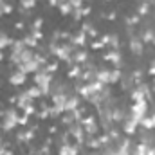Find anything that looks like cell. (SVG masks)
Returning a JSON list of instances; mask_svg holds the SVG:
<instances>
[{"label": "cell", "mask_w": 155, "mask_h": 155, "mask_svg": "<svg viewBox=\"0 0 155 155\" xmlns=\"http://www.w3.org/2000/svg\"><path fill=\"white\" fill-rule=\"evenodd\" d=\"M18 117H20V110L15 105L0 107V132L2 134L15 132L18 128Z\"/></svg>", "instance_id": "6da1fadb"}, {"label": "cell", "mask_w": 155, "mask_h": 155, "mask_svg": "<svg viewBox=\"0 0 155 155\" xmlns=\"http://www.w3.org/2000/svg\"><path fill=\"white\" fill-rule=\"evenodd\" d=\"M123 74H124V72H123L121 69L99 65V69H97V72H96V79H97L99 83H103V85H116V83L121 81Z\"/></svg>", "instance_id": "7a4b0ae2"}, {"label": "cell", "mask_w": 155, "mask_h": 155, "mask_svg": "<svg viewBox=\"0 0 155 155\" xmlns=\"http://www.w3.org/2000/svg\"><path fill=\"white\" fill-rule=\"evenodd\" d=\"M128 97H130V103H134V101H148L150 103L153 99V92L146 81H139L132 87V90L128 92Z\"/></svg>", "instance_id": "3957f363"}, {"label": "cell", "mask_w": 155, "mask_h": 155, "mask_svg": "<svg viewBox=\"0 0 155 155\" xmlns=\"http://www.w3.org/2000/svg\"><path fill=\"white\" fill-rule=\"evenodd\" d=\"M52 79H54V74H51V72L45 71V69H40V71H36V72L33 74V83L43 92V97L49 96V88H51Z\"/></svg>", "instance_id": "277c9868"}, {"label": "cell", "mask_w": 155, "mask_h": 155, "mask_svg": "<svg viewBox=\"0 0 155 155\" xmlns=\"http://www.w3.org/2000/svg\"><path fill=\"white\" fill-rule=\"evenodd\" d=\"M36 134H38V130L31 124L29 126H20V130L15 134V141H16V144H31L35 141Z\"/></svg>", "instance_id": "5b68a950"}, {"label": "cell", "mask_w": 155, "mask_h": 155, "mask_svg": "<svg viewBox=\"0 0 155 155\" xmlns=\"http://www.w3.org/2000/svg\"><path fill=\"white\" fill-rule=\"evenodd\" d=\"M79 123L83 124V128H85V134H87V135H97V134L101 132L99 119H97V116H94V114H85V116L81 117V121H79Z\"/></svg>", "instance_id": "8992f818"}, {"label": "cell", "mask_w": 155, "mask_h": 155, "mask_svg": "<svg viewBox=\"0 0 155 155\" xmlns=\"http://www.w3.org/2000/svg\"><path fill=\"white\" fill-rule=\"evenodd\" d=\"M101 61H107L112 67L121 69L123 67V52H121V49H105L101 52Z\"/></svg>", "instance_id": "52a82bcc"}, {"label": "cell", "mask_w": 155, "mask_h": 155, "mask_svg": "<svg viewBox=\"0 0 155 155\" xmlns=\"http://www.w3.org/2000/svg\"><path fill=\"white\" fill-rule=\"evenodd\" d=\"M119 130H121V134H123V135L134 137V135L137 134V130H139V121L128 114V116L119 123Z\"/></svg>", "instance_id": "ba28073f"}, {"label": "cell", "mask_w": 155, "mask_h": 155, "mask_svg": "<svg viewBox=\"0 0 155 155\" xmlns=\"http://www.w3.org/2000/svg\"><path fill=\"white\" fill-rule=\"evenodd\" d=\"M148 112H150V103L148 101H134V103L128 105V114L132 117H135L137 121H141Z\"/></svg>", "instance_id": "9c48e42d"}, {"label": "cell", "mask_w": 155, "mask_h": 155, "mask_svg": "<svg viewBox=\"0 0 155 155\" xmlns=\"http://www.w3.org/2000/svg\"><path fill=\"white\" fill-rule=\"evenodd\" d=\"M65 130L69 132L71 139H74V143H78V144H81V146H83V141H85L87 134H85V128H83V124H81L79 121L72 123V124H69Z\"/></svg>", "instance_id": "30bf717a"}, {"label": "cell", "mask_w": 155, "mask_h": 155, "mask_svg": "<svg viewBox=\"0 0 155 155\" xmlns=\"http://www.w3.org/2000/svg\"><path fill=\"white\" fill-rule=\"evenodd\" d=\"M99 40L105 43V49H121V36L114 31L99 35Z\"/></svg>", "instance_id": "8fae6325"}, {"label": "cell", "mask_w": 155, "mask_h": 155, "mask_svg": "<svg viewBox=\"0 0 155 155\" xmlns=\"http://www.w3.org/2000/svg\"><path fill=\"white\" fill-rule=\"evenodd\" d=\"M27 79H29V74H25V72L15 69V71H11V74L7 76V83L13 85V87H16V88H20V87H24V85L27 83Z\"/></svg>", "instance_id": "7c38bea8"}, {"label": "cell", "mask_w": 155, "mask_h": 155, "mask_svg": "<svg viewBox=\"0 0 155 155\" xmlns=\"http://www.w3.org/2000/svg\"><path fill=\"white\" fill-rule=\"evenodd\" d=\"M81 150H83L81 144L69 141V143H65V144L56 148V155H81Z\"/></svg>", "instance_id": "4fadbf2b"}, {"label": "cell", "mask_w": 155, "mask_h": 155, "mask_svg": "<svg viewBox=\"0 0 155 155\" xmlns=\"http://www.w3.org/2000/svg\"><path fill=\"white\" fill-rule=\"evenodd\" d=\"M90 60V52L87 51V47H76L74 52H72V58H71V63H76V65H83ZM69 63V65H71Z\"/></svg>", "instance_id": "5bb4252c"}, {"label": "cell", "mask_w": 155, "mask_h": 155, "mask_svg": "<svg viewBox=\"0 0 155 155\" xmlns=\"http://www.w3.org/2000/svg\"><path fill=\"white\" fill-rule=\"evenodd\" d=\"M69 41L74 45V47H87V41H88V36L85 35L83 29H78L74 33H71V38Z\"/></svg>", "instance_id": "9a60e30c"}, {"label": "cell", "mask_w": 155, "mask_h": 155, "mask_svg": "<svg viewBox=\"0 0 155 155\" xmlns=\"http://www.w3.org/2000/svg\"><path fill=\"white\" fill-rule=\"evenodd\" d=\"M79 29H83V31H85V35H87L88 38H92V40L99 38V33H97L96 25H92V22H88V20H83V22H81V27H79Z\"/></svg>", "instance_id": "2e32d148"}, {"label": "cell", "mask_w": 155, "mask_h": 155, "mask_svg": "<svg viewBox=\"0 0 155 155\" xmlns=\"http://www.w3.org/2000/svg\"><path fill=\"white\" fill-rule=\"evenodd\" d=\"M13 41L15 38L9 35V33H5L4 29H0V51H5V49H11V45H13Z\"/></svg>", "instance_id": "e0dca14e"}, {"label": "cell", "mask_w": 155, "mask_h": 155, "mask_svg": "<svg viewBox=\"0 0 155 155\" xmlns=\"http://www.w3.org/2000/svg\"><path fill=\"white\" fill-rule=\"evenodd\" d=\"M119 85H121V90H124V92H130L132 90V87L135 85V79L132 78V74H123L121 78V81H119Z\"/></svg>", "instance_id": "ac0fdd59"}, {"label": "cell", "mask_w": 155, "mask_h": 155, "mask_svg": "<svg viewBox=\"0 0 155 155\" xmlns=\"http://www.w3.org/2000/svg\"><path fill=\"white\" fill-rule=\"evenodd\" d=\"M22 40H24V43L29 47V49H38L40 47V40L33 35V33H24V36H22Z\"/></svg>", "instance_id": "d6986e66"}, {"label": "cell", "mask_w": 155, "mask_h": 155, "mask_svg": "<svg viewBox=\"0 0 155 155\" xmlns=\"http://www.w3.org/2000/svg\"><path fill=\"white\" fill-rule=\"evenodd\" d=\"M130 155H148V146H144L143 143H137L134 139V143L130 146Z\"/></svg>", "instance_id": "ffe728a7"}, {"label": "cell", "mask_w": 155, "mask_h": 155, "mask_svg": "<svg viewBox=\"0 0 155 155\" xmlns=\"http://www.w3.org/2000/svg\"><path fill=\"white\" fill-rule=\"evenodd\" d=\"M56 7H58V13H60L61 16H71V15H72V11H74V7H72L67 0H65V2H60Z\"/></svg>", "instance_id": "44dd1931"}, {"label": "cell", "mask_w": 155, "mask_h": 155, "mask_svg": "<svg viewBox=\"0 0 155 155\" xmlns=\"http://www.w3.org/2000/svg\"><path fill=\"white\" fill-rule=\"evenodd\" d=\"M25 90H27V94H29V96H31V97H33L35 101H36V99H41V97H43V92L40 90L38 87H36V85H31V87H29V88H25Z\"/></svg>", "instance_id": "7402d4cb"}, {"label": "cell", "mask_w": 155, "mask_h": 155, "mask_svg": "<svg viewBox=\"0 0 155 155\" xmlns=\"http://www.w3.org/2000/svg\"><path fill=\"white\" fill-rule=\"evenodd\" d=\"M137 15L143 18V16H148L150 15V2H141L137 5Z\"/></svg>", "instance_id": "603a6c76"}, {"label": "cell", "mask_w": 155, "mask_h": 155, "mask_svg": "<svg viewBox=\"0 0 155 155\" xmlns=\"http://www.w3.org/2000/svg\"><path fill=\"white\" fill-rule=\"evenodd\" d=\"M18 4H20V9H24V11H31V9L36 7L38 0H18Z\"/></svg>", "instance_id": "cb8c5ba5"}, {"label": "cell", "mask_w": 155, "mask_h": 155, "mask_svg": "<svg viewBox=\"0 0 155 155\" xmlns=\"http://www.w3.org/2000/svg\"><path fill=\"white\" fill-rule=\"evenodd\" d=\"M126 25L128 27H135V25H139V22H141V16L135 13V15H130V16H126Z\"/></svg>", "instance_id": "d4e9b609"}, {"label": "cell", "mask_w": 155, "mask_h": 155, "mask_svg": "<svg viewBox=\"0 0 155 155\" xmlns=\"http://www.w3.org/2000/svg\"><path fill=\"white\" fill-rule=\"evenodd\" d=\"M41 27H43V18H41V16L35 18V20L29 24V31H41Z\"/></svg>", "instance_id": "484cf974"}, {"label": "cell", "mask_w": 155, "mask_h": 155, "mask_svg": "<svg viewBox=\"0 0 155 155\" xmlns=\"http://www.w3.org/2000/svg\"><path fill=\"white\" fill-rule=\"evenodd\" d=\"M88 47L92 49V51H105V43L101 41L99 38L96 40H90V43H88Z\"/></svg>", "instance_id": "4316f807"}, {"label": "cell", "mask_w": 155, "mask_h": 155, "mask_svg": "<svg viewBox=\"0 0 155 155\" xmlns=\"http://www.w3.org/2000/svg\"><path fill=\"white\" fill-rule=\"evenodd\" d=\"M146 74L150 78H155V58L150 61V67H148V71H146Z\"/></svg>", "instance_id": "83f0119b"}, {"label": "cell", "mask_w": 155, "mask_h": 155, "mask_svg": "<svg viewBox=\"0 0 155 155\" xmlns=\"http://www.w3.org/2000/svg\"><path fill=\"white\" fill-rule=\"evenodd\" d=\"M15 29H16V31H24V29H25V24H24V22H16V24H15Z\"/></svg>", "instance_id": "f1b7e54d"}, {"label": "cell", "mask_w": 155, "mask_h": 155, "mask_svg": "<svg viewBox=\"0 0 155 155\" xmlns=\"http://www.w3.org/2000/svg\"><path fill=\"white\" fill-rule=\"evenodd\" d=\"M4 4H5V2H0V18L5 15V13H4Z\"/></svg>", "instance_id": "f546056e"}, {"label": "cell", "mask_w": 155, "mask_h": 155, "mask_svg": "<svg viewBox=\"0 0 155 155\" xmlns=\"http://www.w3.org/2000/svg\"><path fill=\"white\" fill-rule=\"evenodd\" d=\"M4 58H5V54H4V51H0V63L4 61Z\"/></svg>", "instance_id": "4dcf8cb0"}, {"label": "cell", "mask_w": 155, "mask_h": 155, "mask_svg": "<svg viewBox=\"0 0 155 155\" xmlns=\"http://www.w3.org/2000/svg\"><path fill=\"white\" fill-rule=\"evenodd\" d=\"M152 45H155V35H153V40H152Z\"/></svg>", "instance_id": "1f68e13d"}, {"label": "cell", "mask_w": 155, "mask_h": 155, "mask_svg": "<svg viewBox=\"0 0 155 155\" xmlns=\"http://www.w3.org/2000/svg\"><path fill=\"white\" fill-rule=\"evenodd\" d=\"M141 2H153V0H141Z\"/></svg>", "instance_id": "d6a6232c"}, {"label": "cell", "mask_w": 155, "mask_h": 155, "mask_svg": "<svg viewBox=\"0 0 155 155\" xmlns=\"http://www.w3.org/2000/svg\"><path fill=\"white\" fill-rule=\"evenodd\" d=\"M103 2H112V0H103Z\"/></svg>", "instance_id": "836d02e7"}, {"label": "cell", "mask_w": 155, "mask_h": 155, "mask_svg": "<svg viewBox=\"0 0 155 155\" xmlns=\"http://www.w3.org/2000/svg\"><path fill=\"white\" fill-rule=\"evenodd\" d=\"M83 2H88V0H83Z\"/></svg>", "instance_id": "e575fe53"}, {"label": "cell", "mask_w": 155, "mask_h": 155, "mask_svg": "<svg viewBox=\"0 0 155 155\" xmlns=\"http://www.w3.org/2000/svg\"><path fill=\"white\" fill-rule=\"evenodd\" d=\"M0 2H5V0H0Z\"/></svg>", "instance_id": "d590c367"}, {"label": "cell", "mask_w": 155, "mask_h": 155, "mask_svg": "<svg viewBox=\"0 0 155 155\" xmlns=\"http://www.w3.org/2000/svg\"><path fill=\"white\" fill-rule=\"evenodd\" d=\"M38 2H40V0H38Z\"/></svg>", "instance_id": "8d00e7d4"}]
</instances>
